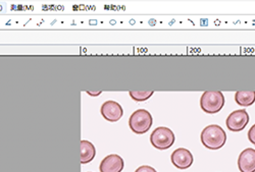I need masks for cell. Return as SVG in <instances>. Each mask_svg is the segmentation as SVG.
I'll return each mask as SVG.
<instances>
[{"label":"cell","mask_w":255,"mask_h":172,"mask_svg":"<svg viewBox=\"0 0 255 172\" xmlns=\"http://www.w3.org/2000/svg\"><path fill=\"white\" fill-rule=\"evenodd\" d=\"M248 139L253 145H255V124L251 126V128L248 132Z\"/></svg>","instance_id":"obj_14"},{"label":"cell","mask_w":255,"mask_h":172,"mask_svg":"<svg viewBox=\"0 0 255 172\" xmlns=\"http://www.w3.org/2000/svg\"><path fill=\"white\" fill-rule=\"evenodd\" d=\"M96 155V149L94 145L86 140L81 141V163L87 164L91 162Z\"/></svg>","instance_id":"obj_10"},{"label":"cell","mask_w":255,"mask_h":172,"mask_svg":"<svg viewBox=\"0 0 255 172\" xmlns=\"http://www.w3.org/2000/svg\"><path fill=\"white\" fill-rule=\"evenodd\" d=\"M153 123L151 114L145 109H138L130 116L129 125L133 133L143 135L149 131Z\"/></svg>","instance_id":"obj_3"},{"label":"cell","mask_w":255,"mask_h":172,"mask_svg":"<svg viewBox=\"0 0 255 172\" xmlns=\"http://www.w3.org/2000/svg\"><path fill=\"white\" fill-rule=\"evenodd\" d=\"M235 100L240 106H251L255 102V91H239L235 94Z\"/></svg>","instance_id":"obj_11"},{"label":"cell","mask_w":255,"mask_h":172,"mask_svg":"<svg viewBox=\"0 0 255 172\" xmlns=\"http://www.w3.org/2000/svg\"><path fill=\"white\" fill-rule=\"evenodd\" d=\"M100 113L102 117L110 122H116L119 121L123 115H124V109L116 101L109 100L102 104L100 108Z\"/></svg>","instance_id":"obj_5"},{"label":"cell","mask_w":255,"mask_h":172,"mask_svg":"<svg viewBox=\"0 0 255 172\" xmlns=\"http://www.w3.org/2000/svg\"><path fill=\"white\" fill-rule=\"evenodd\" d=\"M238 167L241 172H255V150L245 149L239 155Z\"/></svg>","instance_id":"obj_9"},{"label":"cell","mask_w":255,"mask_h":172,"mask_svg":"<svg viewBox=\"0 0 255 172\" xmlns=\"http://www.w3.org/2000/svg\"><path fill=\"white\" fill-rule=\"evenodd\" d=\"M249 122V115L246 110H236L232 112L226 121V124L231 132H241Z\"/></svg>","instance_id":"obj_6"},{"label":"cell","mask_w":255,"mask_h":172,"mask_svg":"<svg viewBox=\"0 0 255 172\" xmlns=\"http://www.w3.org/2000/svg\"><path fill=\"white\" fill-rule=\"evenodd\" d=\"M175 134L171 128L159 126L153 131L150 136L151 145L158 150H166L171 148L175 143Z\"/></svg>","instance_id":"obj_4"},{"label":"cell","mask_w":255,"mask_h":172,"mask_svg":"<svg viewBox=\"0 0 255 172\" xmlns=\"http://www.w3.org/2000/svg\"><path fill=\"white\" fill-rule=\"evenodd\" d=\"M172 163L178 169H187L193 164V155L189 150L185 148H179L172 154Z\"/></svg>","instance_id":"obj_7"},{"label":"cell","mask_w":255,"mask_h":172,"mask_svg":"<svg viewBox=\"0 0 255 172\" xmlns=\"http://www.w3.org/2000/svg\"><path fill=\"white\" fill-rule=\"evenodd\" d=\"M225 105V96L221 91H206L200 99L201 109L209 114L220 112Z\"/></svg>","instance_id":"obj_2"},{"label":"cell","mask_w":255,"mask_h":172,"mask_svg":"<svg viewBox=\"0 0 255 172\" xmlns=\"http://www.w3.org/2000/svg\"><path fill=\"white\" fill-rule=\"evenodd\" d=\"M124 168L125 161L121 156L117 154L106 156L99 165L100 172H122Z\"/></svg>","instance_id":"obj_8"},{"label":"cell","mask_w":255,"mask_h":172,"mask_svg":"<svg viewBox=\"0 0 255 172\" xmlns=\"http://www.w3.org/2000/svg\"><path fill=\"white\" fill-rule=\"evenodd\" d=\"M135 172H157V171L153 167H151V166L143 165V166H140L139 168H137Z\"/></svg>","instance_id":"obj_13"},{"label":"cell","mask_w":255,"mask_h":172,"mask_svg":"<svg viewBox=\"0 0 255 172\" xmlns=\"http://www.w3.org/2000/svg\"><path fill=\"white\" fill-rule=\"evenodd\" d=\"M101 93H102L101 91H97V92H90V91H88V92H87V94H89V95H91V96H93V97H96V96L100 95Z\"/></svg>","instance_id":"obj_15"},{"label":"cell","mask_w":255,"mask_h":172,"mask_svg":"<svg viewBox=\"0 0 255 172\" xmlns=\"http://www.w3.org/2000/svg\"><path fill=\"white\" fill-rule=\"evenodd\" d=\"M227 134L220 125L206 126L201 133V143L209 150H219L226 144Z\"/></svg>","instance_id":"obj_1"},{"label":"cell","mask_w":255,"mask_h":172,"mask_svg":"<svg viewBox=\"0 0 255 172\" xmlns=\"http://www.w3.org/2000/svg\"><path fill=\"white\" fill-rule=\"evenodd\" d=\"M153 91H130L131 98L137 102H143L149 99L153 95Z\"/></svg>","instance_id":"obj_12"}]
</instances>
